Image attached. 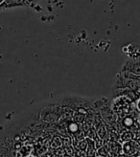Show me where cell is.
Listing matches in <instances>:
<instances>
[{
	"instance_id": "cell-3",
	"label": "cell",
	"mask_w": 140,
	"mask_h": 157,
	"mask_svg": "<svg viewBox=\"0 0 140 157\" xmlns=\"http://www.w3.org/2000/svg\"><path fill=\"white\" fill-rule=\"evenodd\" d=\"M122 51L130 59H140V46L137 44L130 43L127 46H124Z\"/></svg>"
},
{
	"instance_id": "cell-4",
	"label": "cell",
	"mask_w": 140,
	"mask_h": 157,
	"mask_svg": "<svg viewBox=\"0 0 140 157\" xmlns=\"http://www.w3.org/2000/svg\"><path fill=\"white\" fill-rule=\"evenodd\" d=\"M18 6H27L25 0H4L0 4V9H6V8L18 7Z\"/></svg>"
},
{
	"instance_id": "cell-6",
	"label": "cell",
	"mask_w": 140,
	"mask_h": 157,
	"mask_svg": "<svg viewBox=\"0 0 140 157\" xmlns=\"http://www.w3.org/2000/svg\"><path fill=\"white\" fill-rule=\"evenodd\" d=\"M37 1V0H25V2H26V5L29 6L31 4H33V3H36Z\"/></svg>"
},
{
	"instance_id": "cell-7",
	"label": "cell",
	"mask_w": 140,
	"mask_h": 157,
	"mask_svg": "<svg viewBox=\"0 0 140 157\" xmlns=\"http://www.w3.org/2000/svg\"><path fill=\"white\" fill-rule=\"evenodd\" d=\"M137 105V108H138V110L140 111V99H139V100L137 101V105Z\"/></svg>"
},
{
	"instance_id": "cell-5",
	"label": "cell",
	"mask_w": 140,
	"mask_h": 157,
	"mask_svg": "<svg viewBox=\"0 0 140 157\" xmlns=\"http://www.w3.org/2000/svg\"><path fill=\"white\" fill-rule=\"evenodd\" d=\"M123 123L125 127H130V125H133L134 124V120H133V118H130V117H126Z\"/></svg>"
},
{
	"instance_id": "cell-2",
	"label": "cell",
	"mask_w": 140,
	"mask_h": 157,
	"mask_svg": "<svg viewBox=\"0 0 140 157\" xmlns=\"http://www.w3.org/2000/svg\"><path fill=\"white\" fill-rule=\"evenodd\" d=\"M119 72H130L134 75L140 76V59H128L123 63Z\"/></svg>"
},
{
	"instance_id": "cell-1",
	"label": "cell",
	"mask_w": 140,
	"mask_h": 157,
	"mask_svg": "<svg viewBox=\"0 0 140 157\" xmlns=\"http://www.w3.org/2000/svg\"><path fill=\"white\" fill-rule=\"evenodd\" d=\"M116 89H130V90H137L140 89V82L134 80H129L117 74L116 80L112 85V90Z\"/></svg>"
}]
</instances>
